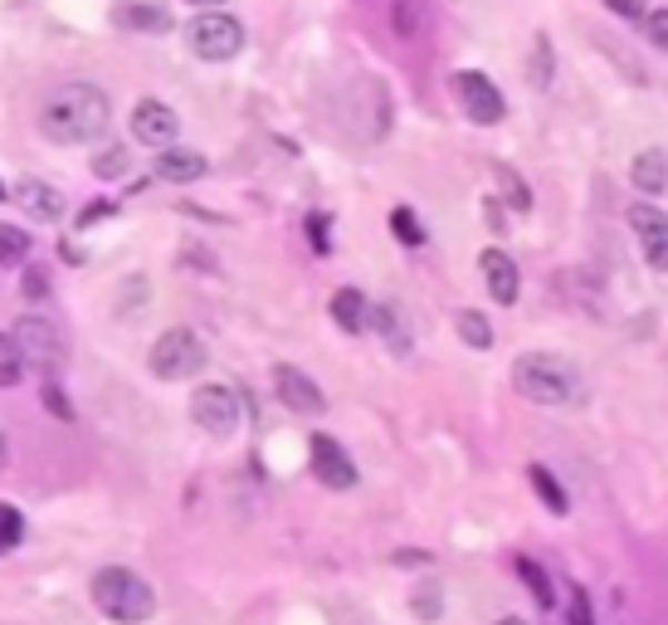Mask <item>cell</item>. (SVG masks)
I'll return each instance as SVG.
<instances>
[{
    "label": "cell",
    "mask_w": 668,
    "mask_h": 625,
    "mask_svg": "<svg viewBox=\"0 0 668 625\" xmlns=\"http://www.w3.org/2000/svg\"><path fill=\"white\" fill-rule=\"evenodd\" d=\"M274 391H279V401L289 411H298V415H323L327 411V396H323V386L313 382L307 372H298V366H274Z\"/></svg>",
    "instance_id": "8fae6325"
},
{
    "label": "cell",
    "mask_w": 668,
    "mask_h": 625,
    "mask_svg": "<svg viewBox=\"0 0 668 625\" xmlns=\"http://www.w3.org/2000/svg\"><path fill=\"white\" fill-rule=\"evenodd\" d=\"M307 464H313L317 484L337 488V494L356 488V464H352V455H346L332 435H313V440H307Z\"/></svg>",
    "instance_id": "30bf717a"
},
{
    "label": "cell",
    "mask_w": 668,
    "mask_h": 625,
    "mask_svg": "<svg viewBox=\"0 0 668 625\" xmlns=\"http://www.w3.org/2000/svg\"><path fill=\"white\" fill-rule=\"evenodd\" d=\"M10 337H16L24 366H40V372H54V366H59V333H54V323H49V317H40V313L20 317Z\"/></svg>",
    "instance_id": "9c48e42d"
},
{
    "label": "cell",
    "mask_w": 668,
    "mask_h": 625,
    "mask_svg": "<svg viewBox=\"0 0 668 625\" xmlns=\"http://www.w3.org/2000/svg\"><path fill=\"white\" fill-rule=\"evenodd\" d=\"M0 201H10V195H6V187H0Z\"/></svg>",
    "instance_id": "b9f144b4"
},
{
    "label": "cell",
    "mask_w": 668,
    "mask_h": 625,
    "mask_svg": "<svg viewBox=\"0 0 668 625\" xmlns=\"http://www.w3.org/2000/svg\"><path fill=\"white\" fill-rule=\"evenodd\" d=\"M478 274L488 279V293L498 303H517V293H523V274H517L513 254L507 250H484L478 254Z\"/></svg>",
    "instance_id": "4fadbf2b"
},
{
    "label": "cell",
    "mask_w": 668,
    "mask_h": 625,
    "mask_svg": "<svg viewBox=\"0 0 668 625\" xmlns=\"http://www.w3.org/2000/svg\"><path fill=\"white\" fill-rule=\"evenodd\" d=\"M513 386L532 406H576V401L586 396L580 372L571 362L556 357V352H523V357L513 362Z\"/></svg>",
    "instance_id": "7a4b0ae2"
},
{
    "label": "cell",
    "mask_w": 668,
    "mask_h": 625,
    "mask_svg": "<svg viewBox=\"0 0 668 625\" xmlns=\"http://www.w3.org/2000/svg\"><path fill=\"white\" fill-rule=\"evenodd\" d=\"M40 401H44L49 415H59V421H73V406H69V396H64V386H59V382H44Z\"/></svg>",
    "instance_id": "4dcf8cb0"
},
{
    "label": "cell",
    "mask_w": 668,
    "mask_h": 625,
    "mask_svg": "<svg viewBox=\"0 0 668 625\" xmlns=\"http://www.w3.org/2000/svg\"><path fill=\"white\" fill-rule=\"evenodd\" d=\"M629 230H635L645 264L654 269V274H668V215L659 211V205L639 201V205H629Z\"/></svg>",
    "instance_id": "ba28073f"
},
{
    "label": "cell",
    "mask_w": 668,
    "mask_h": 625,
    "mask_svg": "<svg viewBox=\"0 0 668 625\" xmlns=\"http://www.w3.org/2000/svg\"><path fill=\"white\" fill-rule=\"evenodd\" d=\"M185 44L205 64H225V59H234L244 49V24L225 16V10H195V20L185 24Z\"/></svg>",
    "instance_id": "277c9868"
},
{
    "label": "cell",
    "mask_w": 668,
    "mask_h": 625,
    "mask_svg": "<svg viewBox=\"0 0 668 625\" xmlns=\"http://www.w3.org/2000/svg\"><path fill=\"white\" fill-rule=\"evenodd\" d=\"M395 30H401L405 40H415L419 34V0H401V6H395Z\"/></svg>",
    "instance_id": "1f68e13d"
},
{
    "label": "cell",
    "mask_w": 668,
    "mask_h": 625,
    "mask_svg": "<svg viewBox=\"0 0 668 625\" xmlns=\"http://www.w3.org/2000/svg\"><path fill=\"white\" fill-rule=\"evenodd\" d=\"M181 132V118L171 113L166 103H156V98H142L138 108H132V138L146 142V147H171Z\"/></svg>",
    "instance_id": "7c38bea8"
},
{
    "label": "cell",
    "mask_w": 668,
    "mask_h": 625,
    "mask_svg": "<svg viewBox=\"0 0 668 625\" xmlns=\"http://www.w3.org/2000/svg\"><path fill=\"white\" fill-rule=\"evenodd\" d=\"M415 616H419V621H435V616H439L435 592H419V596H415Z\"/></svg>",
    "instance_id": "8d00e7d4"
},
{
    "label": "cell",
    "mask_w": 668,
    "mask_h": 625,
    "mask_svg": "<svg viewBox=\"0 0 668 625\" xmlns=\"http://www.w3.org/2000/svg\"><path fill=\"white\" fill-rule=\"evenodd\" d=\"M20 376H24V357H20L16 337L0 333V386H16Z\"/></svg>",
    "instance_id": "484cf974"
},
{
    "label": "cell",
    "mask_w": 668,
    "mask_h": 625,
    "mask_svg": "<svg viewBox=\"0 0 668 625\" xmlns=\"http://www.w3.org/2000/svg\"><path fill=\"white\" fill-rule=\"evenodd\" d=\"M449 83H454V98H459V108L468 113V122H478V128H498V122L507 118V98L498 93V83H493L488 73L459 69Z\"/></svg>",
    "instance_id": "8992f818"
},
{
    "label": "cell",
    "mask_w": 668,
    "mask_h": 625,
    "mask_svg": "<svg viewBox=\"0 0 668 625\" xmlns=\"http://www.w3.org/2000/svg\"><path fill=\"white\" fill-rule=\"evenodd\" d=\"M493 177H498V187H503V201L513 205V211H523V215H527V211H532V191H527V181L517 177L513 167H503V162L493 167Z\"/></svg>",
    "instance_id": "603a6c76"
},
{
    "label": "cell",
    "mask_w": 668,
    "mask_h": 625,
    "mask_svg": "<svg viewBox=\"0 0 668 625\" xmlns=\"http://www.w3.org/2000/svg\"><path fill=\"white\" fill-rule=\"evenodd\" d=\"M307 240H313V250H317V254H327V250H332L327 215H323V211H313V215H307Z\"/></svg>",
    "instance_id": "836d02e7"
},
{
    "label": "cell",
    "mask_w": 668,
    "mask_h": 625,
    "mask_svg": "<svg viewBox=\"0 0 668 625\" xmlns=\"http://www.w3.org/2000/svg\"><path fill=\"white\" fill-rule=\"evenodd\" d=\"M629 177H635V187L645 195H659L668 187V157L659 152V147H649V152L635 157V167H629Z\"/></svg>",
    "instance_id": "ac0fdd59"
},
{
    "label": "cell",
    "mask_w": 668,
    "mask_h": 625,
    "mask_svg": "<svg viewBox=\"0 0 668 625\" xmlns=\"http://www.w3.org/2000/svg\"><path fill=\"white\" fill-rule=\"evenodd\" d=\"M527 79H532V89H551V79H556V54H551V40H547V34H537V40H532Z\"/></svg>",
    "instance_id": "ffe728a7"
},
{
    "label": "cell",
    "mask_w": 668,
    "mask_h": 625,
    "mask_svg": "<svg viewBox=\"0 0 668 625\" xmlns=\"http://www.w3.org/2000/svg\"><path fill=\"white\" fill-rule=\"evenodd\" d=\"M24 293H30V299H44V293H49L44 269H30V274H24Z\"/></svg>",
    "instance_id": "d590c367"
},
{
    "label": "cell",
    "mask_w": 668,
    "mask_h": 625,
    "mask_svg": "<svg viewBox=\"0 0 668 625\" xmlns=\"http://www.w3.org/2000/svg\"><path fill=\"white\" fill-rule=\"evenodd\" d=\"M527 480H532V488H537V498H542V504H547L551 513H566V508H571V498H566V488L551 480V470H547V464H532V470H527Z\"/></svg>",
    "instance_id": "44dd1931"
},
{
    "label": "cell",
    "mask_w": 668,
    "mask_h": 625,
    "mask_svg": "<svg viewBox=\"0 0 668 625\" xmlns=\"http://www.w3.org/2000/svg\"><path fill=\"white\" fill-rule=\"evenodd\" d=\"M0 464H6V435H0Z\"/></svg>",
    "instance_id": "60d3db41"
},
{
    "label": "cell",
    "mask_w": 668,
    "mask_h": 625,
    "mask_svg": "<svg viewBox=\"0 0 668 625\" xmlns=\"http://www.w3.org/2000/svg\"><path fill=\"white\" fill-rule=\"evenodd\" d=\"M391 230H395V240H401L405 250H419V244H425V225H419V215L411 211V205H395Z\"/></svg>",
    "instance_id": "cb8c5ba5"
},
{
    "label": "cell",
    "mask_w": 668,
    "mask_h": 625,
    "mask_svg": "<svg viewBox=\"0 0 668 625\" xmlns=\"http://www.w3.org/2000/svg\"><path fill=\"white\" fill-rule=\"evenodd\" d=\"M30 254V235L16 225H0V264H20Z\"/></svg>",
    "instance_id": "4316f807"
},
{
    "label": "cell",
    "mask_w": 668,
    "mask_h": 625,
    "mask_svg": "<svg viewBox=\"0 0 668 625\" xmlns=\"http://www.w3.org/2000/svg\"><path fill=\"white\" fill-rule=\"evenodd\" d=\"M191 6H195V10H215L220 0H191Z\"/></svg>",
    "instance_id": "f35d334b"
},
{
    "label": "cell",
    "mask_w": 668,
    "mask_h": 625,
    "mask_svg": "<svg viewBox=\"0 0 668 625\" xmlns=\"http://www.w3.org/2000/svg\"><path fill=\"white\" fill-rule=\"evenodd\" d=\"M152 171L162 181H176V187H185V181H201L205 171H210V162L201 152H195V147H156V162H152Z\"/></svg>",
    "instance_id": "5bb4252c"
},
{
    "label": "cell",
    "mask_w": 668,
    "mask_h": 625,
    "mask_svg": "<svg viewBox=\"0 0 668 625\" xmlns=\"http://www.w3.org/2000/svg\"><path fill=\"white\" fill-rule=\"evenodd\" d=\"M605 6H610L615 16H625V20H639V16H645V0H605Z\"/></svg>",
    "instance_id": "e575fe53"
},
{
    "label": "cell",
    "mask_w": 668,
    "mask_h": 625,
    "mask_svg": "<svg viewBox=\"0 0 668 625\" xmlns=\"http://www.w3.org/2000/svg\"><path fill=\"white\" fill-rule=\"evenodd\" d=\"M498 625H527V621H523V616H503Z\"/></svg>",
    "instance_id": "ab89813d"
},
{
    "label": "cell",
    "mask_w": 668,
    "mask_h": 625,
    "mask_svg": "<svg viewBox=\"0 0 668 625\" xmlns=\"http://www.w3.org/2000/svg\"><path fill=\"white\" fill-rule=\"evenodd\" d=\"M113 24L118 30H132V34H166L171 24V10L156 6V0H128V6L113 10Z\"/></svg>",
    "instance_id": "9a60e30c"
},
{
    "label": "cell",
    "mask_w": 668,
    "mask_h": 625,
    "mask_svg": "<svg viewBox=\"0 0 668 625\" xmlns=\"http://www.w3.org/2000/svg\"><path fill=\"white\" fill-rule=\"evenodd\" d=\"M93 606L103 611L108 621H118V625H138V621H146L156 611V596H152V586H146L138 572L103 567L93 577Z\"/></svg>",
    "instance_id": "3957f363"
},
{
    "label": "cell",
    "mask_w": 668,
    "mask_h": 625,
    "mask_svg": "<svg viewBox=\"0 0 668 625\" xmlns=\"http://www.w3.org/2000/svg\"><path fill=\"white\" fill-rule=\"evenodd\" d=\"M108 118H113V103H108L103 89L93 83H64L44 98L40 108V132L59 147H83L108 132Z\"/></svg>",
    "instance_id": "6da1fadb"
},
{
    "label": "cell",
    "mask_w": 668,
    "mask_h": 625,
    "mask_svg": "<svg viewBox=\"0 0 668 625\" xmlns=\"http://www.w3.org/2000/svg\"><path fill=\"white\" fill-rule=\"evenodd\" d=\"M191 421L201 425L205 435L230 440L234 431H240V396H234V386H220V382L195 386V396H191Z\"/></svg>",
    "instance_id": "52a82bcc"
},
{
    "label": "cell",
    "mask_w": 668,
    "mask_h": 625,
    "mask_svg": "<svg viewBox=\"0 0 668 625\" xmlns=\"http://www.w3.org/2000/svg\"><path fill=\"white\" fill-rule=\"evenodd\" d=\"M16 201H20V211L30 220H59V215H64V195L49 187V181H20Z\"/></svg>",
    "instance_id": "2e32d148"
},
{
    "label": "cell",
    "mask_w": 668,
    "mask_h": 625,
    "mask_svg": "<svg viewBox=\"0 0 668 625\" xmlns=\"http://www.w3.org/2000/svg\"><path fill=\"white\" fill-rule=\"evenodd\" d=\"M517 577H523V586L532 592V602H537L542 611H556V592H551V577L542 572V562L517 557Z\"/></svg>",
    "instance_id": "d6986e66"
},
{
    "label": "cell",
    "mask_w": 668,
    "mask_h": 625,
    "mask_svg": "<svg viewBox=\"0 0 668 625\" xmlns=\"http://www.w3.org/2000/svg\"><path fill=\"white\" fill-rule=\"evenodd\" d=\"M459 337L468 342L474 352H488L493 347V323L478 309H459Z\"/></svg>",
    "instance_id": "7402d4cb"
},
{
    "label": "cell",
    "mask_w": 668,
    "mask_h": 625,
    "mask_svg": "<svg viewBox=\"0 0 668 625\" xmlns=\"http://www.w3.org/2000/svg\"><path fill=\"white\" fill-rule=\"evenodd\" d=\"M371 323H376L381 333H386V342H391L395 357H405V352H411V333L401 327V317H395L391 303H386V309H371Z\"/></svg>",
    "instance_id": "d4e9b609"
},
{
    "label": "cell",
    "mask_w": 668,
    "mask_h": 625,
    "mask_svg": "<svg viewBox=\"0 0 668 625\" xmlns=\"http://www.w3.org/2000/svg\"><path fill=\"white\" fill-rule=\"evenodd\" d=\"M103 215H113V205H108V201H98V205H89V211L79 215V230H89L93 220H103Z\"/></svg>",
    "instance_id": "74e56055"
},
{
    "label": "cell",
    "mask_w": 668,
    "mask_h": 625,
    "mask_svg": "<svg viewBox=\"0 0 668 625\" xmlns=\"http://www.w3.org/2000/svg\"><path fill=\"white\" fill-rule=\"evenodd\" d=\"M152 372L162 382H185V376L205 372V342L191 333V327H166L162 337L152 342Z\"/></svg>",
    "instance_id": "5b68a950"
},
{
    "label": "cell",
    "mask_w": 668,
    "mask_h": 625,
    "mask_svg": "<svg viewBox=\"0 0 668 625\" xmlns=\"http://www.w3.org/2000/svg\"><path fill=\"white\" fill-rule=\"evenodd\" d=\"M24 537V518L16 504H0V553H10V547H20Z\"/></svg>",
    "instance_id": "f1b7e54d"
},
{
    "label": "cell",
    "mask_w": 668,
    "mask_h": 625,
    "mask_svg": "<svg viewBox=\"0 0 668 625\" xmlns=\"http://www.w3.org/2000/svg\"><path fill=\"white\" fill-rule=\"evenodd\" d=\"M645 40L654 49H668V10H649L645 16Z\"/></svg>",
    "instance_id": "d6a6232c"
},
{
    "label": "cell",
    "mask_w": 668,
    "mask_h": 625,
    "mask_svg": "<svg viewBox=\"0 0 668 625\" xmlns=\"http://www.w3.org/2000/svg\"><path fill=\"white\" fill-rule=\"evenodd\" d=\"M332 323H337L342 333H366V323H371L366 293L362 289H337V293H332Z\"/></svg>",
    "instance_id": "e0dca14e"
},
{
    "label": "cell",
    "mask_w": 668,
    "mask_h": 625,
    "mask_svg": "<svg viewBox=\"0 0 668 625\" xmlns=\"http://www.w3.org/2000/svg\"><path fill=\"white\" fill-rule=\"evenodd\" d=\"M566 625H596L590 592H586V586H576V582H571V592H566Z\"/></svg>",
    "instance_id": "83f0119b"
},
{
    "label": "cell",
    "mask_w": 668,
    "mask_h": 625,
    "mask_svg": "<svg viewBox=\"0 0 668 625\" xmlns=\"http://www.w3.org/2000/svg\"><path fill=\"white\" fill-rule=\"evenodd\" d=\"M132 167V157H128V147H108V152H98L93 157V177H122V171Z\"/></svg>",
    "instance_id": "f546056e"
}]
</instances>
